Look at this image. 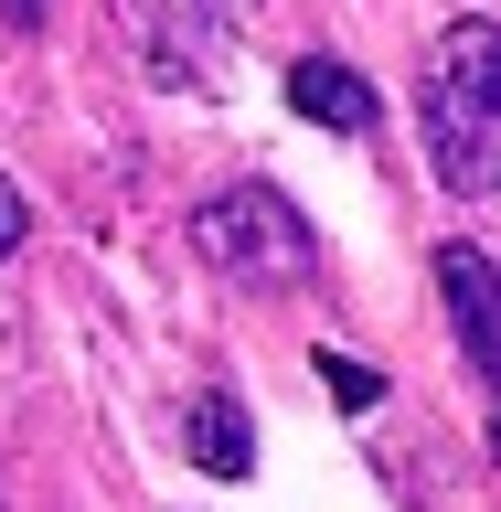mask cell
<instances>
[{"label":"cell","instance_id":"1","mask_svg":"<svg viewBox=\"0 0 501 512\" xmlns=\"http://www.w3.org/2000/svg\"><path fill=\"white\" fill-rule=\"evenodd\" d=\"M416 128L448 192H501V22H448L427 43V86H416Z\"/></svg>","mask_w":501,"mask_h":512},{"label":"cell","instance_id":"2","mask_svg":"<svg viewBox=\"0 0 501 512\" xmlns=\"http://www.w3.org/2000/svg\"><path fill=\"white\" fill-rule=\"evenodd\" d=\"M192 256L224 267V278H246V288H299L320 235H310V214H299L278 182H235V192H214V203H192Z\"/></svg>","mask_w":501,"mask_h":512},{"label":"cell","instance_id":"3","mask_svg":"<svg viewBox=\"0 0 501 512\" xmlns=\"http://www.w3.org/2000/svg\"><path fill=\"white\" fill-rule=\"evenodd\" d=\"M128 11V43L150 54V75L171 96H214L224 54H235V11L224 0H118Z\"/></svg>","mask_w":501,"mask_h":512},{"label":"cell","instance_id":"4","mask_svg":"<svg viewBox=\"0 0 501 512\" xmlns=\"http://www.w3.org/2000/svg\"><path fill=\"white\" fill-rule=\"evenodd\" d=\"M438 299H448V320H459L470 363L491 374V459H501V278H491V256H480L470 235L438 246Z\"/></svg>","mask_w":501,"mask_h":512},{"label":"cell","instance_id":"5","mask_svg":"<svg viewBox=\"0 0 501 512\" xmlns=\"http://www.w3.org/2000/svg\"><path fill=\"white\" fill-rule=\"evenodd\" d=\"M288 107H299L310 128H342V139H363V128L384 118V107H374V86H363L342 54H299V64H288Z\"/></svg>","mask_w":501,"mask_h":512},{"label":"cell","instance_id":"6","mask_svg":"<svg viewBox=\"0 0 501 512\" xmlns=\"http://www.w3.org/2000/svg\"><path fill=\"white\" fill-rule=\"evenodd\" d=\"M182 448H192V470H214V480H246L256 470V427L235 395H192L182 406Z\"/></svg>","mask_w":501,"mask_h":512},{"label":"cell","instance_id":"7","mask_svg":"<svg viewBox=\"0 0 501 512\" xmlns=\"http://www.w3.org/2000/svg\"><path fill=\"white\" fill-rule=\"evenodd\" d=\"M320 384H331L352 416H363V406H384V374H374V363H342V352H320Z\"/></svg>","mask_w":501,"mask_h":512},{"label":"cell","instance_id":"8","mask_svg":"<svg viewBox=\"0 0 501 512\" xmlns=\"http://www.w3.org/2000/svg\"><path fill=\"white\" fill-rule=\"evenodd\" d=\"M22 235H32V203H22V192H11V182H0V256L22 246Z\"/></svg>","mask_w":501,"mask_h":512},{"label":"cell","instance_id":"9","mask_svg":"<svg viewBox=\"0 0 501 512\" xmlns=\"http://www.w3.org/2000/svg\"><path fill=\"white\" fill-rule=\"evenodd\" d=\"M0 11H11V22H43V0H0Z\"/></svg>","mask_w":501,"mask_h":512}]
</instances>
